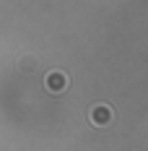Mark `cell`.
I'll return each instance as SVG.
<instances>
[{
    "instance_id": "1",
    "label": "cell",
    "mask_w": 148,
    "mask_h": 151,
    "mask_svg": "<svg viewBox=\"0 0 148 151\" xmlns=\"http://www.w3.org/2000/svg\"><path fill=\"white\" fill-rule=\"evenodd\" d=\"M112 120H114V112H112L109 104H94L91 107V112H89V122L91 125L104 128V125H109Z\"/></svg>"
},
{
    "instance_id": "2",
    "label": "cell",
    "mask_w": 148,
    "mask_h": 151,
    "mask_svg": "<svg viewBox=\"0 0 148 151\" xmlns=\"http://www.w3.org/2000/svg\"><path fill=\"white\" fill-rule=\"evenodd\" d=\"M44 86H47V91H52V94H60V91L68 89V76L60 73V70H52V73H47Z\"/></svg>"
},
{
    "instance_id": "3",
    "label": "cell",
    "mask_w": 148,
    "mask_h": 151,
    "mask_svg": "<svg viewBox=\"0 0 148 151\" xmlns=\"http://www.w3.org/2000/svg\"><path fill=\"white\" fill-rule=\"evenodd\" d=\"M21 70H29L31 73V70H34V60H31V58L29 60H21Z\"/></svg>"
}]
</instances>
